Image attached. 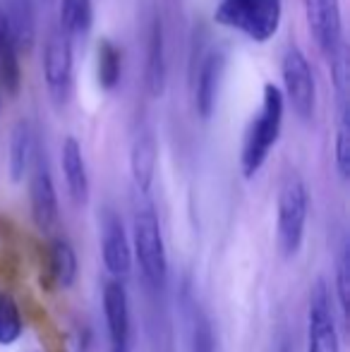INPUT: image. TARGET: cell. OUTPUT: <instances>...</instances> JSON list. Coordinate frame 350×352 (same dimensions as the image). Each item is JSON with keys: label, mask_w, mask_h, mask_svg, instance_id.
I'll return each instance as SVG.
<instances>
[{"label": "cell", "mask_w": 350, "mask_h": 352, "mask_svg": "<svg viewBox=\"0 0 350 352\" xmlns=\"http://www.w3.org/2000/svg\"><path fill=\"white\" fill-rule=\"evenodd\" d=\"M285 116V98L276 84L266 82L262 89V106L257 116H252V122L245 130L243 148H240V170L245 180H252L264 168L271 148L276 146L281 137Z\"/></svg>", "instance_id": "1"}, {"label": "cell", "mask_w": 350, "mask_h": 352, "mask_svg": "<svg viewBox=\"0 0 350 352\" xmlns=\"http://www.w3.org/2000/svg\"><path fill=\"white\" fill-rule=\"evenodd\" d=\"M214 22L254 43H269L283 22V0H221Z\"/></svg>", "instance_id": "2"}, {"label": "cell", "mask_w": 350, "mask_h": 352, "mask_svg": "<svg viewBox=\"0 0 350 352\" xmlns=\"http://www.w3.org/2000/svg\"><path fill=\"white\" fill-rule=\"evenodd\" d=\"M309 216V192L300 175H288L276 201V245L283 259L298 256Z\"/></svg>", "instance_id": "3"}, {"label": "cell", "mask_w": 350, "mask_h": 352, "mask_svg": "<svg viewBox=\"0 0 350 352\" xmlns=\"http://www.w3.org/2000/svg\"><path fill=\"white\" fill-rule=\"evenodd\" d=\"M132 252L140 264L144 280L151 287H161L168 278V256H166L164 232L154 206L144 204L135 211L132 223Z\"/></svg>", "instance_id": "4"}, {"label": "cell", "mask_w": 350, "mask_h": 352, "mask_svg": "<svg viewBox=\"0 0 350 352\" xmlns=\"http://www.w3.org/2000/svg\"><path fill=\"white\" fill-rule=\"evenodd\" d=\"M281 79H283V98L290 103L300 120H312L317 111V82L307 56L300 46H288L281 58Z\"/></svg>", "instance_id": "5"}, {"label": "cell", "mask_w": 350, "mask_h": 352, "mask_svg": "<svg viewBox=\"0 0 350 352\" xmlns=\"http://www.w3.org/2000/svg\"><path fill=\"white\" fill-rule=\"evenodd\" d=\"M43 82L48 96L58 106L67 103L75 84V51H72V36H67L61 27L48 34V41L43 46Z\"/></svg>", "instance_id": "6"}, {"label": "cell", "mask_w": 350, "mask_h": 352, "mask_svg": "<svg viewBox=\"0 0 350 352\" xmlns=\"http://www.w3.org/2000/svg\"><path fill=\"white\" fill-rule=\"evenodd\" d=\"M307 352H341L331 287L317 278L307 302Z\"/></svg>", "instance_id": "7"}, {"label": "cell", "mask_w": 350, "mask_h": 352, "mask_svg": "<svg viewBox=\"0 0 350 352\" xmlns=\"http://www.w3.org/2000/svg\"><path fill=\"white\" fill-rule=\"evenodd\" d=\"M305 14L319 51L324 53V58H331L346 43L341 0H305Z\"/></svg>", "instance_id": "8"}, {"label": "cell", "mask_w": 350, "mask_h": 352, "mask_svg": "<svg viewBox=\"0 0 350 352\" xmlns=\"http://www.w3.org/2000/svg\"><path fill=\"white\" fill-rule=\"evenodd\" d=\"M103 316L108 329V352H132L130 300H127L125 280L111 278L103 285Z\"/></svg>", "instance_id": "9"}, {"label": "cell", "mask_w": 350, "mask_h": 352, "mask_svg": "<svg viewBox=\"0 0 350 352\" xmlns=\"http://www.w3.org/2000/svg\"><path fill=\"white\" fill-rule=\"evenodd\" d=\"M34 170L29 177V209H32V221L43 235L53 232L61 221V206H58V192L56 182L51 177L46 163L36 158L34 161Z\"/></svg>", "instance_id": "10"}, {"label": "cell", "mask_w": 350, "mask_h": 352, "mask_svg": "<svg viewBox=\"0 0 350 352\" xmlns=\"http://www.w3.org/2000/svg\"><path fill=\"white\" fill-rule=\"evenodd\" d=\"M101 256L103 266L113 278L125 280L132 271V245L127 240L122 218L116 211L101 213Z\"/></svg>", "instance_id": "11"}, {"label": "cell", "mask_w": 350, "mask_h": 352, "mask_svg": "<svg viewBox=\"0 0 350 352\" xmlns=\"http://www.w3.org/2000/svg\"><path fill=\"white\" fill-rule=\"evenodd\" d=\"M168 82V65H166V34L161 14L156 12L146 32V65H144V89L149 98H161Z\"/></svg>", "instance_id": "12"}, {"label": "cell", "mask_w": 350, "mask_h": 352, "mask_svg": "<svg viewBox=\"0 0 350 352\" xmlns=\"http://www.w3.org/2000/svg\"><path fill=\"white\" fill-rule=\"evenodd\" d=\"M226 70V56L219 51H211L201 58L199 67L195 74V108L199 113L201 120H209L216 111V101H219V89L221 77Z\"/></svg>", "instance_id": "13"}, {"label": "cell", "mask_w": 350, "mask_h": 352, "mask_svg": "<svg viewBox=\"0 0 350 352\" xmlns=\"http://www.w3.org/2000/svg\"><path fill=\"white\" fill-rule=\"evenodd\" d=\"M156 166H159V142H156L154 132L144 127L135 137L130 148V175L142 197H146L151 192V185H154L156 177Z\"/></svg>", "instance_id": "14"}, {"label": "cell", "mask_w": 350, "mask_h": 352, "mask_svg": "<svg viewBox=\"0 0 350 352\" xmlns=\"http://www.w3.org/2000/svg\"><path fill=\"white\" fill-rule=\"evenodd\" d=\"M61 168L63 177H65L67 195L75 201L77 206H85L89 201V170L85 161V151H82V144L75 137H65L61 146Z\"/></svg>", "instance_id": "15"}, {"label": "cell", "mask_w": 350, "mask_h": 352, "mask_svg": "<svg viewBox=\"0 0 350 352\" xmlns=\"http://www.w3.org/2000/svg\"><path fill=\"white\" fill-rule=\"evenodd\" d=\"M36 161V132L29 120H17L10 132V151H8V170L10 180L17 185L24 180Z\"/></svg>", "instance_id": "16"}, {"label": "cell", "mask_w": 350, "mask_h": 352, "mask_svg": "<svg viewBox=\"0 0 350 352\" xmlns=\"http://www.w3.org/2000/svg\"><path fill=\"white\" fill-rule=\"evenodd\" d=\"M10 41L17 48V53H29L36 41V12L32 0H10L8 12Z\"/></svg>", "instance_id": "17"}, {"label": "cell", "mask_w": 350, "mask_h": 352, "mask_svg": "<svg viewBox=\"0 0 350 352\" xmlns=\"http://www.w3.org/2000/svg\"><path fill=\"white\" fill-rule=\"evenodd\" d=\"M77 274H80V261L72 250V245L65 237H56L51 245V278L56 283V287L67 290L75 285Z\"/></svg>", "instance_id": "18"}, {"label": "cell", "mask_w": 350, "mask_h": 352, "mask_svg": "<svg viewBox=\"0 0 350 352\" xmlns=\"http://www.w3.org/2000/svg\"><path fill=\"white\" fill-rule=\"evenodd\" d=\"M122 79V51L111 41L101 38L96 46V82L103 91H113Z\"/></svg>", "instance_id": "19"}, {"label": "cell", "mask_w": 350, "mask_h": 352, "mask_svg": "<svg viewBox=\"0 0 350 352\" xmlns=\"http://www.w3.org/2000/svg\"><path fill=\"white\" fill-rule=\"evenodd\" d=\"M61 24L67 36H87L94 27V0H61Z\"/></svg>", "instance_id": "20"}, {"label": "cell", "mask_w": 350, "mask_h": 352, "mask_svg": "<svg viewBox=\"0 0 350 352\" xmlns=\"http://www.w3.org/2000/svg\"><path fill=\"white\" fill-rule=\"evenodd\" d=\"M0 91L10 98H17L22 91V65L12 41L5 43V48L0 51Z\"/></svg>", "instance_id": "21"}, {"label": "cell", "mask_w": 350, "mask_h": 352, "mask_svg": "<svg viewBox=\"0 0 350 352\" xmlns=\"http://www.w3.org/2000/svg\"><path fill=\"white\" fill-rule=\"evenodd\" d=\"M24 319L17 302L8 292H0V345H14L22 338Z\"/></svg>", "instance_id": "22"}, {"label": "cell", "mask_w": 350, "mask_h": 352, "mask_svg": "<svg viewBox=\"0 0 350 352\" xmlns=\"http://www.w3.org/2000/svg\"><path fill=\"white\" fill-rule=\"evenodd\" d=\"M333 166L346 182L350 177V122H348V106H341L338 111V125H336V140H333Z\"/></svg>", "instance_id": "23"}, {"label": "cell", "mask_w": 350, "mask_h": 352, "mask_svg": "<svg viewBox=\"0 0 350 352\" xmlns=\"http://www.w3.org/2000/svg\"><path fill=\"white\" fill-rule=\"evenodd\" d=\"M348 264H350V256H348V242L341 245V252H338V259H336V276H333V295H336V305H338V321L343 324L346 329L348 324V285H350V271H348Z\"/></svg>", "instance_id": "24"}, {"label": "cell", "mask_w": 350, "mask_h": 352, "mask_svg": "<svg viewBox=\"0 0 350 352\" xmlns=\"http://www.w3.org/2000/svg\"><path fill=\"white\" fill-rule=\"evenodd\" d=\"M5 43H10V24H8V14L0 10V51L5 48Z\"/></svg>", "instance_id": "25"}, {"label": "cell", "mask_w": 350, "mask_h": 352, "mask_svg": "<svg viewBox=\"0 0 350 352\" xmlns=\"http://www.w3.org/2000/svg\"><path fill=\"white\" fill-rule=\"evenodd\" d=\"M0 111H3V91H0Z\"/></svg>", "instance_id": "26"}]
</instances>
